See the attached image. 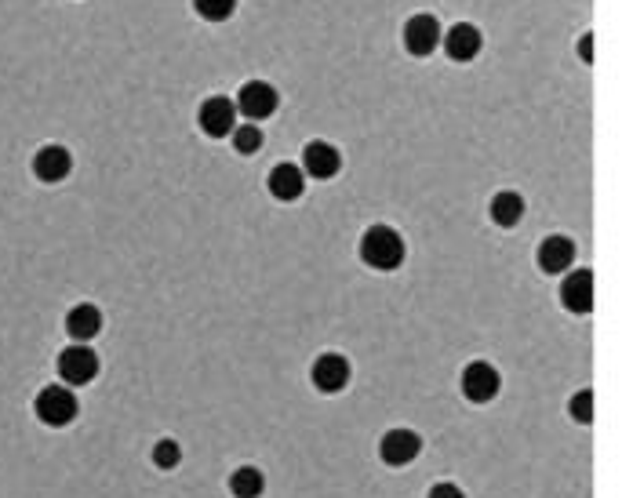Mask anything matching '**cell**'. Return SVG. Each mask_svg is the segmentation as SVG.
Segmentation results:
<instances>
[{"instance_id": "obj_1", "label": "cell", "mask_w": 622, "mask_h": 498, "mask_svg": "<svg viewBox=\"0 0 622 498\" xmlns=\"http://www.w3.org/2000/svg\"><path fill=\"white\" fill-rule=\"evenodd\" d=\"M361 259L379 273H390L404 262V237L390 226H372L361 237Z\"/></svg>"}, {"instance_id": "obj_2", "label": "cell", "mask_w": 622, "mask_h": 498, "mask_svg": "<svg viewBox=\"0 0 622 498\" xmlns=\"http://www.w3.org/2000/svg\"><path fill=\"white\" fill-rule=\"evenodd\" d=\"M77 411H81V404H77L70 386H48L37 393V400H33V415L51 429L70 426V422L77 419Z\"/></svg>"}, {"instance_id": "obj_3", "label": "cell", "mask_w": 622, "mask_h": 498, "mask_svg": "<svg viewBox=\"0 0 622 498\" xmlns=\"http://www.w3.org/2000/svg\"><path fill=\"white\" fill-rule=\"evenodd\" d=\"M462 397L470 400V404H492L499 397L502 389V375L488 364V360H473L462 368Z\"/></svg>"}, {"instance_id": "obj_4", "label": "cell", "mask_w": 622, "mask_h": 498, "mask_svg": "<svg viewBox=\"0 0 622 498\" xmlns=\"http://www.w3.org/2000/svg\"><path fill=\"white\" fill-rule=\"evenodd\" d=\"M59 379L66 382V386H88L95 375H99V357H95V349L84 346V342H77V346H66L59 353Z\"/></svg>"}, {"instance_id": "obj_5", "label": "cell", "mask_w": 622, "mask_h": 498, "mask_svg": "<svg viewBox=\"0 0 622 498\" xmlns=\"http://www.w3.org/2000/svg\"><path fill=\"white\" fill-rule=\"evenodd\" d=\"M441 33H444L441 22L433 19V15H426V11H419V15H412V19L404 22V48H408V55H415V59H426V55L437 51Z\"/></svg>"}, {"instance_id": "obj_6", "label": "cell", "mask_w": 622, "mask_h": 498, "mask_svg": "<svg viewBox=\"0 0 622 498\" xmlns=\"http://www.w3.org/2000/svg\"><path fill=\"white\" fill-rule=\"evenodd\" d=\"M197 120H201V131L208 139H226V135H233V128H237V106H233V99H226V95H211V99L201 102Z\"/></svg>"}, {"instance_id": "obj_7", "label": "cell", "mask_w": 622, "mask_h": 498, "mask_svg": "<svg viewBox=\"0 0 622 498\" xmlns=\"http://www.w3.org/2000/svg\"><path fill=\"white\" fill-rule=\"evenodd\" d=\"M310 382L317 386V393H342L346 382H350V360L342 357V353H321V357L313 360L310 368Z\"/></svg>"}, {"instance_id": "obj_8", "label": "cell", "mask_w": 622, "mask_h": 498, "mask_svg": "<svg viewBox=\"0 0 622 498\" xmlns=\"http://www.w3.org/2000/svg\"><path fill=\"white\" fill-rule=\"evenodd\" d=\"M422 451V437L415 429H390V433H382L379 440V459L386 466H408V462L419 459Z\"/></svg>"}, {"instance_id": "obj_9", "label": "cell", "mask_w": 622, "mask_h": 498, "mask_svg": "<svg viewBox=\"0 0 622 498\" xmlns=\"http://www.w3.org/2000/svg\"><path fill=\"white\" fill-rule=\"evenodd\" d=\"M233 106L248 120H262V117H273V110L281 106V95H277V88L266 84V80H248Z\"/></svg>"}, {"instance_id": "obj_10", "label": "cell", "mask_w": 622, "mask_h": 498, "mask_svg": "<svg viewBox=\"0 0 622 498\" xmlns=\"http://www.w3.org/2000/svg\"><path fill=\"white\" fill-rule=\"evenodd\" d=\"M593 302H597V284H593V273L590 269H572L561 284V306L575 317L582 313H590Z\"/></svg>"}, {"instance_id": "obj_11", "label": "cell", "mask_w": 622, "mask_h": 498, "mask_svg": "<svg viewBox=\"0 0 622 498\" xmlns=\"http://www.w3.org/2000/svg\"><path fill=\"white\" fill-rule=\"evenodd\" d=\"M302 168H306L310 179H335L342 168V153L335 150L332 142L313 139L310 146L302 150Z\"/></svg>"}, {"instance_id": "obj_12", "label": "cell", "mask_w": 622, "mask_h": 498, "mask_svg": "<svg viewBox=\"0 0 622 498\" xmlns=\"http://www.w3.org/2000/svg\"><path fill=\"white\" fill-rule=\"evenodd\" d=\"M441 40H444L448 59H455V62L477 59V51H481V44H484L481 30H477V26H470V22H455L452 30L441 33Z\"/></svg>"}, {"instance_id": "obj_13", "label": "cell", "mask_w": 622, "mask_h": 498, "mask_svg": "<svg viewBox=\"0 0 622 498\" xmlns=\"http://www.w3.org/2000/svg\"><path fill=\"white\" fill-rule=\"evenodd\" d=\"M539 266L542 273H568L575 266V244L572 237H561V233H553L539 244Z\"/></svg>"}, {"instance_id": "obj_14", "label": "cell", "mask_w": 622, "mask_h": 498, "mask_svg": "<svg viewBox=\"0 0 622 498\" xmlns=\"http://www.w3.org/2000/svg\"><path fill=\"white\" fill-rule=\"evenodd\" d=\"M70 171H73V157H70V150H62V146H44V150L33 157V175L41 182H48V186L62 182Z\"/></svg>"}, {"instance_id": "obj_15", "label": "cell", "mask_w": 622, "mask_h": 498, "mask_svg": "<svg viewBox=\"0 0 622 498\" xmlns=\"http://www.w3.org/2000/svg\"><path fill=\"white\" fill-rule=\"evenodd\" d=\"M102 331V313L99 306H91V302H81V306H73L70 313H66V335L77 342H84L88 346L95 335Z\"/></svg>"}, {"instance_id": "obj_16", "label": "cell", "mask_w": 622, "mask_h": 498, "mask_svg": "<svg viewBox=\"0 0 622 498\" xmlns=\"http://www.w3.org/2000/svg\"><path fill=\"white\" fill-rule=\"evenodd\" d=\"M266 186L277 200H299L302 190H306V179H302V168H295V164H277Z\"/></svg>"}, {"instance_id": "obj_17", "label": "cell", "mask_w": 622, "mask_h": 498, "mask_svg": "<svg viewBox=\"0 0 622 498\" xmlns=\"http://www.w3.org/2000/svg\"><path fill=\"white\" fill-rule=\"evenodd\" d=\"M492 222L495 226H502V230H513L517 222L524 219V197L521 193H513V190H502L492 197Z\"/></svg>"}, {"instance_id": "obj_18", "label": "cell", "mask_w": 622, "mask_h": 498, "mask_svg": "<svg viewBox=\"0 0 622 498\" xmlns=\"http://www.w3.org/2000/svg\"><path fill=\"white\" fill-rule=\"evenodd\" d=\"M262 488H266V477H262V469H255V466L233 469V477H230V495L233 498H259Z\"/></svg>"}, {"instance_id": "obj_19", "label": "cell", "mask_w": 622, "mask_h": 498, "mask_svg": "<svg viewBox=\"0 0 622 498\" xmlns=\"http://www.w3.org/2000/svg\"><path fill=\"white\" fill-rule=\"evenodd\" d=\"M193 11L208 22H226L237 11V0H193Z\"/></svg>"}, {"instance_id": "obj_20", "label": "cell", "mask_w": 622, "mask_h": 498, "mask_svg": "<svg viewBox=\"0 0 622 498\" xmlns=\"http://www.w3.org/2000/svg\"><path fill=\"white\" fill-rule=\"evenodd\" d=\"M262 146V131L255 124H237L233 128V150L241 153V157H251V153H259Z\"/></svg>"}, {"instance_id": "obj_21", "label": "cell", "mask_w": 622, "mask_h": 498, "mask_svg": "<svg viewBox=\"0 0 622 498\" xmlns=\"http://www.w3.org/2000/svg\"><path fill=\"white\" fill-rule=\"evenodd\" d=\"M593 408H597V400H593V389H579V393L572 397V404H568L572 419L582 422V426H586V422H593V415H597Z\"/></svg>"}, {"instance_id": "obj_22", "label": "cell", "mask_w": 622, "mask_h": 498, "mask_svg": "<svg viewBox=\"0 0 622 498\" xmlns=\"http://www.w3.org/2000/svg\"><path fill=\"white\" fill-rule=\"evenodd\" d=\"M182 462V448L175 440H157V448H153V466L157 469H175Z\"/></svg>"}, {"instance_id": "obj_23", "label": "cell", "mask_w": 622, "mask_h": 498, "mask_svg": "<svg viewBox=\"0 0 622 498\" xmlns=\"http://www.w3.org/2000/svg\"><path fill=\"white\" fill-rule=\"evenodd\" d=\"M426 498H466V495H462L459 484H452V480H441V484H433Z\"/></svg>"}, {"instance_id": "obj_24", "label": "cell", "mask_w": 622, "mask_h": 498, "mask_svg": "<svg viewBox=\"0 0 622 498\" xmlns=\"http://www.w3.org/2000/svg\"><path fill=\"white\" fill-rule=\"evenodd\" d=\"M579 55H582V62H586V66H593V33H586V37H582Z\"/></svg>"}]
</instances>
